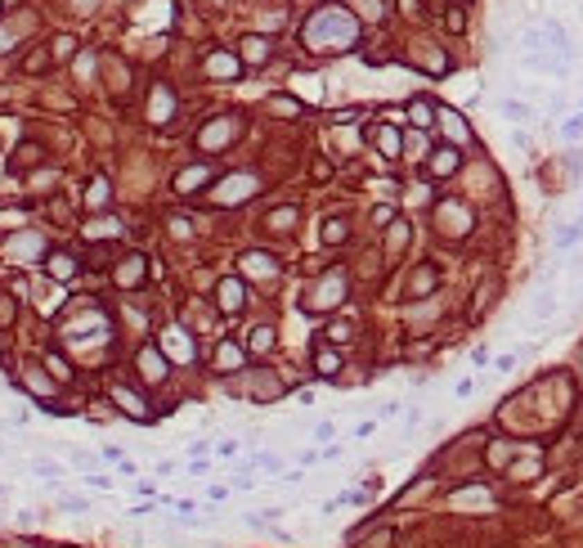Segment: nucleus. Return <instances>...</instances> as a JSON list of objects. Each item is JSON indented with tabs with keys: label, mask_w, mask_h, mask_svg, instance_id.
<instances>
[{
	"label": "nucleus",
	"mask_w": 583,
	"mask_h": 548,
	"mask_svg": "<svg viewBox=\"0 0 583 548\" xmlns=\"http://www.w3.org/2000/svg\"><path fill=\"white\" fill-rule=\"evenodd\" d=\"M9 319H14V306H9V297H0V328H9Z\"/></svg>",
	"instance_id": "ea45409f"
},
{
	"label": "nucleus",
	"mask_w": 583,
	"mask_h": 548,
	"mask_svg": "<svg viewBox=\"0 0 583 548\" xmlns=\"http://www.w3.org/2000/svg\"><path fill=\"white\" fill-rule=\"evenodd\" d=\"M458 166H462V157H458V148H453V144H444V148H435V153H431V162H426V171H431L435 180H440V175H453Z\"/></svg>",
	"instance_id": "423d86ee"
},
{
	"label": "nucleus",
	"mask_w": 583,
	"mask_h": 548,
	"mask_svg": "<svg viewBox=\"0 0 583 548\" xmlns=\"http://www.w3.org/2000/svg\"><path fill=\"white\" fill-rule=\"evenodd\" d=\"M41 153H45L41 144H23V148H18V166H36V162H41Z\"/></svg>",
	"instance_id": "cd10ccee"
},
{
	"label": "nucleus",
	"mask_w": 583,
	"mask_h": 548,
	"mask_svg": "<svg viewBox=\"0 0 583 548\" xmlns=\"http://www.w3.org/2000/svg\"><path fill=\"white\" fill-rule=\"evenodd\" d=\"M85 234H90V239H112V234H121V230H117V221H94Z\"/></svg>",
	"instance_id": "c85d7f7f"
},
{
	"label": "nucleus",
	"mask_w": 583,
	"mask_h": 548,
	"mask_svg": "<svg viewBox=\"0 0 583 548\" xmlns=\"http://www.w3.org/2000/svg\"><path fill=\"white\" fill-rule=\"evenodd\" d=\"M575 243H583V225H566V230H557V248H575Z\"/></svg>",
	"instance_id": "b1692460"
},
{
	"label": "nucleus",
	"mask_w": 583,
	"mask_h": 548,
	"mask_svg": "<svg viewBox=\"0 0 583 548\" xmlns=\"http://www.w3.org/2000/svg\"><path fill=\"white\" fill-rule=\"evenodd\" d=\"M346 239V221H328L323 225V243H341Z\"/></svg>",
	"instance_id": "2f4dec72"
},
{
	"label": "nucleus",
	"mask_w": 583,
	"mask_h": 548,
	"mask_svg": "<svg viewBox=\"0 0 583 548\" xmlns=\"http://www.w3.org/2000/svg\"><path fill=\"white\" fill-rule=\"evenodd\" d=\"M171 108H175L171 90H166V86H157V94H153V103H148V117H153V121H166V117H171Z\"/></svg>",
	"instance_id": "4468645a"
},
{
	"label": "nucleus",
	"mask_w": 583,
	"mask_h": 548,
	"mask_svg": "<svg viewBox=\"0 0 583 548\" xmlns=\"http://www.w3.org/2000/svg\"><path fill=\"white\" fill-rule=\"evenodd\" d=\"M557 306H561V297H557V288H539V297H534V306H530V315H534V319H552V315H557Z\"/></svg>",
	"instance_id": "6e6552de"
},
{
	"label": "nucleus",
	"mask_w": 583,
	"mask_h": 548,
	"mask_svg": "<svg viewBox=\"0 0 583 548\" xmlns=\"http://www.w3.org/2000/svg\"><path fill=\"white\" fill-rule=\"evenodd\" d=\"M288 225H296V212H292V207H283V212L270 216V230H288Z\"/></svg>",
	"instance_id": "473e14b6"
},
{
	"label": "nucleus",
	"mask_w": 583,
	"mask_h": 548,
	"mask_svg": "<svg viewBox=\"0 0 583 548\" xmlns=\"http://www.w3.org/2000/svg\"><path fill=\"white\" fill-rule=\"evenodd\" d=\"M32 472H36L41 481H59V477H63V468H59V463H50V459H36Z\"/></svg>",
	"instance_id": "393cba45"
},
{
	"label": "nucleus",
	"mask_w": 583,
	"mask_h": 548,
	"mask_svg": "<svg viewBox=\"0 0 583 548\" xmlns=\"http://www.w3.org/2000/svg\"><path fill=\"white\" fill-rule=\"evenodd\" d=\"M234 135H238V117H216V126H207L202 135H198V144H202V148H220V144H229Z\"/></svg>",
	"instance_id": "20e7f679"
},
{
	"label": "nucleus",
	"mask_w": 583,
	"mask_h": 548,
	"mask_svg": "<svg viewBox=\"0 0 583 548\" xmlns=\"http://www.w3.org/2000/svg\"><path fill=\"white\" fill-rule=\"evenodd\" d=\"M72 50H76V41H72V36H59V41H54V59H68Z\"/></svg>",
	"instance_id": "72a5a7b5"
},
{
	"label": "nucleus",
	"mask_w": 583,
	"mask_h": 548,
	"mask_svg": "<svg viewBox=\"0 0 583 548\" xmlns=\"http://www.w3.org/2000/svg\"><path fill=\"white\" fill-rule=\"evenodd\" d=\"M314 364H319L323 377H337L341 373V355L337 351H319V355H314Z\"/></svg>",
	"instance_id": "412c9836"
},
{
	"label": "nucleus",
	"mask_w": 583,
	"mask_h": 548,
	"mask_svg": "<svg viewBox=\"0 0 583 548\" xmlns=\"http://www.w3.org/2000/svg\"><path fill=\"white\" fill-rule=\"evenodd\" d=\"M270 346H274V328L261 324V328L252 333V351H270Z\"/></svg>",
	"instance_id": "bb28decb"
},
{
	"label": "nucleus",
	"mask_w": 583,
	"mask_h": 548,
	"mask_svg": "<svg viewBox=\"0 0 583 548\" xmlns=\"http://www.w3.org/2000/svg\"><path fill=\"white\" fill-rule=\"evenodd\" d=\"M408 117H413V126H431V121H435V108H431V103H426V99H413V103H408Z\"/></svg>",
	"instance_id": "6ab92c4d"
},
{
	"label": "nucleus",
	"mask_w": 583,
	"mask_h": 548,
	"mask_svg": "<svg viewBox=\"0 0 583 548\" xmlns=\"http://www.w3.org/2000/svg\"><path fill=\"white\" fill-rule=\"evenodd\" d=\"M238 360H243V346H234V342H225V346L216 351V364H220V368H234Z\"/></svg>",
	"instance_id": "5701e85b"
},
{
	"label": "nucleus",
	"mask_w": 583,
	"mask_h": 548,
	"mask_svg": "<svg viewBox=\"0 0 583 548\" xmlns=\"http://www.w3.org/2000/svg\"><path fill=\"white\" fill-rule=\"evenodd\" d=\"M305 45L310 50H350V45L359 41V23L350 9L341 5H323L310 14V23H305Z\"/></svg>",
	"instance_id": "f257e3e1"
},
{
	"label": "nucleus",
	"mask_w": 583,
	"mask_h": 548,
	"mask_svg": "<svg viewBox=\"0 0 583 548\" xmlns=\"http://www.w3.org/2000/svg\"><path fill=\"white\" fill-rule=\"evenodd\" d=\"M372 144H377L386 157H395V153H399V135H395V130H372Z\"/></svg>",
	"instance_id": "4be33fe9"
},
{
	"label": "nucleus",
	"mask_w": 583,
	"mask_h": 548,
	"mask_svg": "<svg viewBox=\"0 0 583 548\" xmlns=\"http://www.w3.org/2000/svg\"><path fill=\"white\" fill-rule=\"evenodd\" d=\"M561 130H566V139H579V135H583V112H579V117H570Z\"/></svg>",
	"instance_id": "f704fd0d"
},
{
	"label": "nucleus",
	"mask_w": 583,
	"mask_h": 548,
	"mask_svg": "<svg viewBox=\"0 0 583 548\" xmlns=\"http://www.w3.org/2000/svg\"><path fill=\"white\" fill-rule=\"evenodd\" d=\"M139 279H144V257H126V261H121V270H117V283H126V288H130V283H139Z\"/></svg>",
	"instance_id": "2eb2a0df"
},
{
	"label": "nucleus",
	"mask_w": 583,
	"mask_h": 548,
	"mask_svg": "<svg viewBox=\"0 0 583 548\" xmlns=\"http://www.w3.org/2000/svg\"><path fill=\"white\" fill-rule=\"evenodd\" d=\"M45 364L54 368V377H59V382H68V377H72V368H68V360H63L59 351H54V355H45Z\"/></svg>",
	"instance_id": "c756f323"
},
{
	"label": "nucleus",
	"mask_w": 583,
	"mask_h": 548,
	"mask_svg": "<svg viewBox=\"0 0 583 548\" xmlns=\"http://www.w3.org/2000/svg\"><path fill=\"white\" fill-rule=\"evenodd\" d=\"M399 9H404V14H413V9H417V0H399Z\"/></svg>",
	"instance_id": "79ce46f5"
},
{
	"label": "nucleus",
	"mask_w": 583,
	"mask_h": 548,
	"mask_svg": "<svg viewBox=\"0 0 583 548\" xmlns=\"http://www.w3.org/2000/svg\"><path fill=\"white\" fill-rule=\"evenodd\" d=\"M440 121H444V130L458 139V144H467V139H471V126H467V121L458 117V112H440Z\"/></svg>",
	"instance_id": "dca6fc26"
},
{
	"label": "nucleus",
	"mask_w": 583,
	"mask_h": 548,
	"mask_svg": "<svg viewBox=\"0 0 583 548\" xmlns=\"http://www.w3.org/2000/svg\"><path fill=\"white\" fill-rule=\"evenodd\" d=\"M50 274H54L59 283H68L72 274H76V261L68 257V252H54V257H50Z\"/></svg>",
	"instance_id": "f3484780"
},
{
	"label": "nucleus",
	"mask_w": 583,
	"mask_h": 548,
	"mask_svg": "<svg viewBox=\"0 0 583 548\" xmlns=\"http://www.w3.org/2000/svg\"><path fill=\"white\" fill-rule=\"evenodd\" d=\"M328 337H332V342H350V324H332Z\"/></svg>",
	"instance_id": "e433bc0d"
},
{
	"label": "nucleus",
	"mask_w": 583,
	"mask_h": 548,
	"mask_svg": "<svg viewBox=\"0 0 583 548\" xmlns=\"http://www.w3.org/2000/svg\"><path fill=\"white\" fill-rule=\"evenodd\" d=\"M63 508H68V513H85V499L81 495H63Z\"/></svg>",
	"instance_id": "58836bf2"
},
{
	"label": "nucleus",
	"mask_w": 583,
	"mask_h": 548,
	"mask_svg": "<svg viewBox=\"0 0 583 548\" xmlns=\"http://www.w3.org/2000/svg\"><path fill=\"white\" fill-rule=\"evenodd\" d=\"M216 301H220V310L225 315H238V310L247 306V288H243V279H225L216 288Z\"/></svg>",
	"instance_id": "7ed1b4c3"
},
{
	"label": "nucleus",
	"mask_w": 583,
	"mask_h": 548,
	"mask_svg": "<svg viewBox=\"0 0 583 548\" xmlns=\"http://www.w3.org/2000/svg\"><path fill=\"white\" fill-rule=\"evenodd\" d=\"M85 203H90V207H108V203H112V189H108V180H103V175H94V180H90Z\"/></svg>",
	"instance_id": "a211bd4d"
},
{
	"label": "nucleus",
	"mask_w": 583,
	"mask_h": 548,
	"mask_svg": "<svg viewBox=\"0 0 583 548\" xmlns=\"http://www.w3.org/2000/svg\"><path fill=\"white\" fill-rule=\"evenodd\" d=\"M94 5H99V0H72V9H76V14H90Z\"/></svg>",
	"instance_id": "a19ab883"
},
{
	"label": "nucleus",
	"mask_w": 583,
	"mask_h": 548,
	"mask_svg": "<svg viewBox=\"0 0 583 548\" xmlns=\"http://www.w3.org/2000/svg\"><path fill=\"white\" fill-rule=\"evenodd\" d=\"M112 395H117V404L130 413V418H148V404L139 400V395L130 391V386H112Z\"/></svg>",
	"instance_id": "9d476101"
},
{
	"label": "nucleus",
	"mask_w": 583,
	"mask_h": 548,
	"mask_svg": "<svg viewBox=\"0 0 583 548\" xmlns=\"http://www.w3.org/2000/svg\"><path fill=\"white\" fill-rule=\"evenodd\" d=\"M346 297V279L341 274H323V283L310 292V301H305V310H332L337 301Z\"/></svg>",
	"instance_id": "f03ea898"
},
{
	"label": "nucleus",
	"mask_w": 583,
	"mask_h": 548,
	"mask_svg": "<svg viewBox=\"0 0 583 548\" xmlns=\"http://www.w3.org/2000/svg\"><path fill=\"white\" fill-rule=\"evenodd\" d=\"M207 180H211V166H189V171L175 175V194H189V189H198Z\"/></svg>",
	"instance_id": "9b49d317"
},
{
	"label": "nucleus",
	"mask_w": 583,
	"mask_h": 548,
	"mask_svg": "<svg viewBox=\"0 0 583 548\" xmlns=\"http://www.w3.org/2000/svg\"><path fill=\"white\" fill-rule=\"evenodd\" d=\"M243 270L256 274V279H274V274H279V261L265 257V252H247V257H243Z\"/></svg>",
	"instance_id": "0eeeda50"
},
{
	"label": "nucleus",
	"mask_w": 583,
	"mask_h": 548,
	"mask_svg": "<svg viewBox=\"0 0 583 548\" xmlns=\"http://www.w3.org/2000/svg\"><path fill=\"white\" fill-rule=\"evenodd\" d=\"M503 112H507V117H516V121H534V112L525 108V103H516V99H503Z\"/></svg>",
	"instance_id": "7c9ffc66"
},
{
	"label": "nucleus",
	"mask_w": 583,
	"mask_h": 548,
	"mask_svg": "<svg viewBox=\"0 0 583 548\" xmlns=\"http://www.w3.org/2000/svg\"><path fill=\"white\" fill-rule=\"evenodd\" d=\"M256 194V175H234L216 189V203H243V198Z\"/></svg>",
	"instance_id": "39448f33"
},
{
	"label": "nucleus",
	"mask_w": 583,
	"mask_h": 548,
	"mask_svg": "<svg viewBox=\"0 0 583 548\" xmlns=\"http://www.w3.org/2000/svg\"><path fill=\"white\" fill-rule=\"evenodd\" d=\"M139 373H144V382H162V377H166V360L148 346V351L139 355Z\"/></svg>",
	"instance_id": "1a4fd4ad"
},
{
	"label": "nucleus",
	"mask_w": 583,
	"mask_h": 548,
	"mask_svg": "<svg viewBox=\"0 0 583 548\" xmlns=\"http://www.w3.org/2000/svg\"><path fill=\"white\" fill-rule=\"evenodd\" d=\"M184 337H189V333H180V328H171V333H166V351H175L180 360H193V346H189Z\"/></svg>",
	"instance_id": "aec40b11"
},
{
	"label": "nucleus",
	"mask_w": 583,
	"mask_h": 548,
	"mask_svg": "<svg viewBox=\"0 0 583 548\" xmlns=\"http://www.w3.org/2000/svg\"><path fill=\"white\" fill-rule=\"evenodd\" d=\"M449 27H453V32H462V27H467V14H462V9H449Z\"/></svg>",
	"instance_id": "c9c22d12"
},
{
	"label": "nucleus",
	"mask_w": 583,
	"mask_h": 548,
	"mask_svg": "<svg viewBox=\"0 0 583 548\" xmlns=\"http://www.w3.org/2000/svg\"><path fill=\"white\" fill-rule=\"evenodd\" d=\"M207 72H211V77H238L243 63H238L234 54H211V59H207Z\"/></svg>",
	"instance_id": "ddd939ff"
},
{
	"label": "nucleus",
	"mask_w": 583,
	"mask_h": 548,
	"mask_svg": "<svg viewBox=\"0 0 583 548\" xmlns=\"http://www.w3.org/2000/svg\"><path fill=\"white\" fill-rule=\"evenodd\" d=\"M431 283H435V274H431V270H422V274H417V279H413V292H426V288H431Z\"/></svg>",
	"instance_id": "4c0bfd02"
},
{
	"label": "nucleus",
	"mask_w": 583,
	"mask_h": 548,
	"mask_svg": "<svg viewBox=\"0 0 583 548\" xmlns=\"http://www.w3.org/2000/svg\"><path fill=\"white\" fill-rule=\"evenodd\" d=\"M27 382H32V391H41V395H45V400H50V391H54V382H50V377H45V373H41V368H27Z\"/></svg>",
	"instance_id": "a878e982"
},
{
	"label": "nucleus",
	"mask_w": 583,
	"mask_h": 548,
	"mask_svg": "<svg viewBox=\"0 0 583 548\" xmlns=\"http://www.w3.org/2000/svg\"><path fill=\"white\" fill-rule=\"evenodd\" d=\"M238 50H243L247 63H265V59H270V41H265V36H243Z\"/></svg>",
	"instance_id": "f8f14e48"
}]
</instances>
